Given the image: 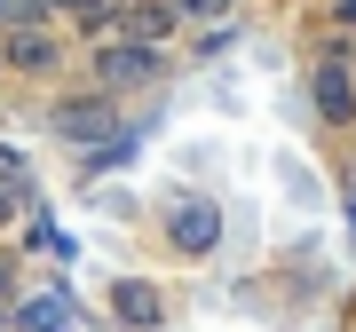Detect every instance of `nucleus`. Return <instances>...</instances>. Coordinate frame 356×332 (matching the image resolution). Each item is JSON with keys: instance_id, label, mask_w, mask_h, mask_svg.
I'll return each instance as SVG.
<instances>
[{"instance_id": "nucleus-1", "label": "nucleus", "mask_w": 356, "mask_h": 332, "mask_svg": "<svg viewBox=\"0 0 356 332\" xmlns=\"http://www.w3.org/2000/svg\"><path fill=\"white\" fill-rule=\"evenodd\" d=\"M166 238H175L182 254H214V245H222V214H214V198H206V190H182L175 206H166Z\"/></svg>"}, {"instance_id": "nucleus-2", "label": "nucleus", "mask_w": 356, "mask_h": 332, "mask_svg": "<svg viewBox=\"0 0 356 332\" xmlns=\"http://www.w3.org/2000/svg\"><path fill=\"white\" fill-rule=\"evenodd\" d=\"M95 79L103 88H143V79H159V48H135V40H119V48H103L95 56Z\"/></svg>"}, {"instance_id": "nucleus-3", "label": "nucleus", "mask_w": 356, "mask_h": 332, "mask_svg": "<svg viewBox=\"0 0 356 332\" xmlns=\"http://www.w3.org/2000/svg\"><path fill=\"white\" fill-rule=\"evenodd\" d=\"M309 95H317V111L332 119V127H348V119H356V72L341 64V56H325V64H317Z\"/></svg>"}, {"instance_id": "nucleus-4", "label": "nucleus", "mask_w": 356, "mask_h": 332, "mask_svg": "<svg viewBox=\"0 0 356 332\" xmlns=\"http://www.w3.org/2000/svg\"><path fill=\"white\" fill-rule=\"evenodd\" d=\"M111 317L135 324V332H159V324H166V301H159V285L127 277V285H111Z\"/></svg>"}, {"instance_id": "nucleus-5", "label": "nucleus", "mask_w": 356, "mask_h": 332, "mask_svg": "<svg viewBox=\"0 0 356 332\" xmlns=\"http://www.w3.org/2000/svg\"><path fill=\"white\" fill-rule=\"evenodd\" d=\"M16 332H72V293H32V301H16Z\"/></svg>"}, {"instance_id": "nucleus-6", "label": "nucleus", "mask_w": 356, "mask_h": 332, "mask_svg": "<svg viewBox=\"0 0 356 332\" xmlns=\"http://www.w3.org/2000/svg\"><path fill=\"white\" fill-rule=\"evenodd\" d=\"M103 127H111L103 103H64V111H56V135H72V142H111Z\"/></svg>"}, {"instance_id": "nucleus-7", "label": "nucleus", "mask_w": 356, "mask_h": 332, "mask_svg": "<svg viewBox=\"0 0 356 332\" xmlns=\"http://www.w3.org/2000/svg\"><path fill=\"white\" fill-rule=\"evenodd\" d=\"M119 16H127V40H135V48H159V40L175 32V8H159V0H143V8H119Z\"/></svg>"}, {"instance_id": "nucleus-8", "label": "nucleus", "mask_w": 356, "mask_h": 332, "mask_svg": "<svg viewBox=\"0 0 356 332\" xmlns=\"http://www.w3.org/2000/svg\"><path fill=\"white\" fill-rule=\"evenodd\" d=\"M8 64L16 72H56V40L48 32H8Z\"/></svg>"}, {"instance_id": "nucleus-9", "label": "nucleus", "mask_w": 356, "mask_h": 332, "mask_svg": "<svg viewBox=\"0 0 356 332\" xmlns=\"http://www.w3.org/2000/svg\"><path fill=\"white\" fill-rule=\"evenodd\" d=\"M0 24H8V32H40L48 8H40V0H0Z\"/></svg>"}, {"instance_id": "nucleus-10", "label": "nucleus", "mask_w": 356, "mask_h": 332, "mask_svg": "<svg viewBox=\"0 0 356 332\" xmlns=\"http://www.w3.org/2000/svg\"><path fill=\"white\" fill-rule=\"evenodd\" d=\"M238 0H175V16H229Z\"/></svg>"}, {"instance_id": "nucleus-11", "label": "nucleus", "mask_w": 356, "mask_h": 332, "mask_svg": "<svg viewBox=\"0 0 356 332\" xmlns=\"http://www.w3.org/2000/svg\"><path fill=\"white\" fill-rule=\"evenodd\" d=\"M40 8H48V16H56V8H72V16H103L111 0H40Z\"/></svg>"}, {"instance_id": "nucleus-12", "label": "nucleus", "mask_w": 356, "mask_h": 332, "mask_svg": "<svg viewBox=\"0 0 356 332\" xmlns=\"http://www.w3.org/2000/svg\"><path fill=\"white\" fill-rule=\"evenodd\" d=\"M332 16H341V24H348V32H356V0H332Z\"/></svg>"}, {"instance_id": "nucleus-13", "label": "nucleus", "mask_w": 356, "mask_h": 332, "mask_svg": "<svg viewBox=\"0 0 356 332\" xmlns=\"http://www.w3.org/2000/svg\"><path fill=\"white\" fill-rule=\"evenodd\" d=\"M0 293H8V261H0Z\"/></svg>"}, {"instance_id": "nucleus-14", "label": "nucleus", "mask_w": 356, "mask_h": 332, "mask_svg": "<svg viewBox=\"0 0 356 332\" xmlns=\"http://www.w3.org/2000/svg\"><path fill=\"white\" fill-rule=\"evenodd\" d=\"M348 214H356V198H348Z\"/></svg>"}]
</instances>
